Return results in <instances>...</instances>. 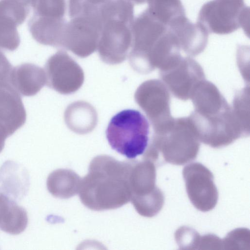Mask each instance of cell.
Returning <instances> with one entry per match:
<instances>
[{"label":"cell","mask_w":250,"mask_h":250,"mask_svg":"<svg viewBox=\"0 0 250 250\" xmlns=\"http://www.w3.org/2000/svg\"><path fill=\"white\" fill-rule=\"evenodd\" d=\"M132 3L136 4H141L145 3L147 0H127Z\"/></svg>","instance_id":"obj_25"},{"label":"cell","mask_w":250,"mask_h":250,"mask_svg":"<svg viewBox=\"0 0 250 250\" xmlns=\"http://www.w3.org/2000/svg\"><path fill=\"white\" fill-rule=\"evenodd\" d=\"M64 119L70 130L81 134L92 131L98 122L97 113L94 107L83 101L70 104L65 111Z\"/></svg>","instance_id":"obj_16"},{"label":"cell","mask_w":250,"mask_h":250,"mask_svg":"<svg viewBox=\"0 0 250 250\" xmlns=\"http://www.w3.org/2000/svg\"><path fill=\"white\" fill-rule=\"evenodd\" d=\"M33 15L47 18L62 19L65 14V0H31Z\"/></svg>","instance_id":"obj_18"},{"label":"cell","mask_w":250,"mask_h":250,"mask_svg":"<svg viewBox=\"0 0 250 250\" xmlns=\"http://www.w3.org/2000/svg\"><path fill=\"white\" fill-rule=\"evenodd\" d=\"M15 3L20 4L30 7L31 6V0H9Z\"/></svg>","instance_id":"obj_24"},{"label":"cell","mask_w":250,"mask_h":250,"mask_svg":"<svg viewBox=\"0 0 250 250\" xmlns=\"http://www.w3.org/2000/svg\"><path fill=\"white\" fill-rule=\"evenodd\" d=\"M180 47L190 55H197L206 46L208 33L198 22L192 23L186 17L168 28Z\"/></svg>","instance_id":"obj_13"},{"label":"cell","mask_w":250,"mask_h":250,"mask_svg":"<svg viewBox=\"0 0 250 250\" xmlns=\"http://www.w3.org/2000/svg\"><path fill=\"white\" fill-rule=\"evenodd\" d=\"M29 175L21 165L6 161L0 168V194L12 201L21 199L28 191Z\"/></svg>","instance_id":"obj_14"},{"label":"cell","mask_w":250,"mask_h":250,"mask_svg":"<svg viewBox=\"0 0 250 250\" xmlns=\"http://www.w3.org/2000/svg\"><path fill=\"white\" fill-rule=\"evenodd\" d=\"M30 7L9 0H0V48L13 51L20 43L17 28L26 19Z\"/></svg>","instance_id":"obj_12"},{"label":"cell","mask_w":250,"mask_h":250,"mask_svg":"<svg viewBox=\"0 0 250 250\" xmlns=\"http://www.w3.org/2000/svg\"><path fill=\"white\" fill-rule=\"evenodd\" d=\"M26 113L18 92L10 84H0V152L5 139L24 125Z\"/></svg>","instance_id":"obj_11"},{"label":"cell","mask_w":250,"mask_h":250,"mask_svg":"<svg viewBox=\"0 0 250 250\" xmlns=\"http://www.w3.org/2000/svg\"><path fill=\"white\" fill-rule=\"evenodd\" d=\"M163 133L156 134L144 154L146 159L155 164L160 156L165 162L183 165L196 158L200 147L196 135L187 132Z\"/></svg>","instance_id":"obj_6"},{"label":"cell","mask_w":250,"mask_h":250,"mask_svg":"<svg viewBox=\"0 0 250 250\" xmlns=\"http://www.w3.org/2000/svg\"><path fill=\"white\" fill-rule=\"evenodd\" d=\"M12 68H13L12 67L11 64L9 63V62L5 55L0 51V84H9L5 81L4 78L2 76V75L3 74L8 79L10 83L9 79L1 72L3 71L7 73L12 74V72L11 73H9L6 72V71H10L12 70Z\"/></svg>","instance_id":"obj_23"},{"label":"cell","mask_w":250,"mask_h":250,"mask_svg":"<svg viewBox=\"0 0 250 250\" xmlns=\"http://www.w3.org/2000/svg\"><path fill=\"white\" fill-rule=\"evenodd\" d=\"M200 237L196 231L187 227L179 228L175 234V240L182 249H197Z\"/></svg>","instance_id":"obj_20"},{"label":"cell","mask_w":250,"mask_h":250,"mask_svg":"<svg viewBox=\"0 0 250 250\" xmlns=\"http://www.w3.org/2000/svg\"><path fill=\"white\" fill-rule=\"evenodd\" d=\"M44 71L45 84L62 94L76 92L84 82V75L81 67L62 50L47 60Z\"/></svg>","instance_id":"obj_9"},{"label":"cell","mask_w":250,"mask_h":250,"mask_svg":"<svg viewBox=\"0 0 250 250\" xmlns=\"http://www.w3.org/2000/svg\"><path fill=\"white\" fill-rule=\"evenodd\" d=\"M133 159L119 162L106 155L91 161L80 188L83 203L96 210L119 208L130 201Z\"/></svg>","instance_id":"obj_1"},{"label":"cell","mask_w":250,"mask_h":250,"mask_svg":"<svg viewBox=\"0 0 250 250\" xmlns=\"http://www.w3.org/2000/svg\"><path fill=\"white\" fill-rule=\"evenodd\" d=\"M249 15L243 0H212L201 7L197 22L208 33L228 34L244 27Z\"/></svg>","instance_id":"obj_5"},{"label":"cell","mask_w":250,"mask_h":250,"mask_svg":"<svg viewBox=\"0 0 250 250\" xmlns=\"http://www.w3.org/2000/svg\"><path fill=\"white\" fill-rule=\"evenodd\" d=\"M168 30L146 9L134 20L132 44L128 57L130 64L135 70L142 73L149 71L148 55Z\"/></svg>","instance_id":"obj_7"},{"label":"cell","mask_w":250,"mask_h":250,"mask_svg":"<svg viewBox=\"0 0 250 250\" xmlns=\"http://www.w3.org/2000/svg\"><path fill=\"white\" fill-rule=\"evenodd\" d=\"M100 15L99 55L107 64L121 63L126 59L131 47L134 4L127 0H107L102 6Z\"/></svg>","instance_id":"obj_2"},{"label":"cell","mask_w":250,"mask_h":250,"mask_svg":"<svg viewBox=\"0 0 250 250\" xmlns=\"http://www.w3.org/2000/svg\"><path fill=\"white\" fill-rule=\"evenodd\" d=\"M102 23L100 14L79 16L67 22L61 47L81 58H86L97 49Z\"/></svg>","instance_id":"obj_8"},{"label":"cell","mask_w":250,"mask_h":250,"mask_svg":"<svg viewBox=\"0 0 250 250\" xmlns=\"http://www.w3.org/2000/svg\"><path fill=\"white\" fill-rule=\"evenodd\" d=\"M66 23L64 18H47L33 15L28 26L32 37L38 42L61 48Z\"/></svg>","instance_id":"obj_15"},{"label":"cell","mask_w":250,"mask_h":250,"mask_svg":"<svg viewBox=\"0 0 250 250\" xmlns=\"http://www.w3.org/2000/svg\"><path fill=\"white\" fill-rule=\"evenodd\" d=\"M18 205L0 194V229L7 232Z\"/></svg>","instance_id":"obj_21"},{"label":"cell","mask_w":250,"mask_h":250,"mask_svg":"<svg viewBox=\"0 0 250 250\" xmlns=\"http://www.w3.org/2000/svg\"><path fill=\"white\" fill-rule=\"evenodd\" d=\"M149 124L139 111L125 109L111 119L105 131L111 147L129 159L144 155L148 145Z\"/></svg>","instance_id":"obj_3"},{"label":"cell","mask_w":250,"mask_h":250,"mask_svg":"<svg viewBox=\"0 0 250 250\" xmlns=\"http://www.w3.org/2000/svg\"><path fill=\"white\" fill-rule=\"evenodd\" d=\"M107 0H68V14L72 19L100 13L102 6Z\"/></svg>","instance_id":"obj_19"},{"label":"cell","mask_w":250,"mask_h":250,"mask_svg":"<svg viewBox=\"0 0 250 250\" xmlns=\"http://www.w3.org/2000/svg\"><path fill=\"white\" fill-rule=\"evenodd\" d=\"M147 2L148 12L168 28L186 17L181 0H147Z\"/></svg>","instance_id":"obj_17"},{"label":"cell","mask_w":250,"mask_h":250,"mask_svg":"<svg viewBox=\"0 0 250 250\" xmlns=\"http://www.w3.org/2000/svg\"><path fill=\"white\" fill-rule=\"evenodd\" d=\"M155 164L148 160H133L130 182V201L141 215L151 217L157 215L164 204V196L156 186Z\"/></svg>","instance_id":"obj_4"},{"label":"cell","mask_w":250,"mask_h":250,"mask_svg":"<svg viewBox=\"0 0 250 250\" xmlns=\"http://www.w3.org/2000/svg\"><path fill=\"white\" fill-rule=\"evenodd\" d=\"M250 231L246 229H238L230 232L222 240L225 249H235L236 247L249 246Z\"/></svg>","instance_id":"obj_22"},{"label":"cell","mask_w":250,"mask_h":250,"mask_svg":"<svg viewBox=\"0 0 250 250\" xmlns=\"http://www.w3.org/2000/svg\"><path fill=\"white\" fill-rule=\"evenodd\" d=\"M188 197L198 210L207 212L216 206L218 193L212 172L200 163H192L183 169Z\"/></svg>","instance_id":"obj_10"}]
</instances>
